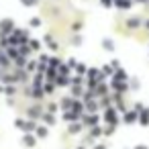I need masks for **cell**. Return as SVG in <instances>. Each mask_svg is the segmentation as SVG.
<instances>
[{
  "label": "cell",
  "mask_w": 149,
  "mask_h": 149,
  "mask_svg": "<svg viewBox=\"0 0 149 149\" xmlns=\"http://www.w3.org/2000/svg\"><path fill=\"white\" fill-rule=\"evenodd\" d=\"M4 53H6V57L13 61L15 57H19V47H17V45H8V47L4 49Z\"/></svg>",
  "instance_id": "obj_17"
},
{
  "label": "cell",
  "mask_w": 149,
  "mask_h": 149,
  "mask_svg": "<svg viewBox=\"0 0 149 149\" xmlns=\"http://www.w3.org/2000/svg\"><path fill=\"white\" fill-rule=\"evenodd\" d=\"M19 47V55H23V57H29L31 55V47L27 45V43H21V45H17Z\"/></svg>",
  "instance_id": "obj_27"
},
{
  "label": "cell",
  "mask_w": 149,
  "mask_h": 149,
  "mask_svg": "<svg viewBox=\"0 0 149 149\" xmlns=\"http://www.w3.org/2000/svg\"><path fill=\"white\" fill-rule=\"evenodd\" d=\"M8 47V35H0V49Z\"/></svg>",
  "instance_id": "obj_43"
},
{
  "label": "cell",
  "mask_w": 149,
  "mask_h": 149,
  "mask_svg": "<svg viewBox=\"0 0 149 149\" xmlns=\"http://www.w3.org/2000/svg\"><path fill=\"white\" fill-rule=\"evenodd\" d=\"M43 74H45V80H51V82H53L55 76H57V68H49V65H47V70H45Z\"/></svg>",
  "instance_id": "obj_28"
},
{
  "label": "cell",
  "mask_w": 149,
  "mask_h": 149,
  "mask_svg": "<svg viewBox=\"0 0 149 149\" xmlns=\"http://www.w3.org/2000/svg\"><path fill=\"white\" fill-rule=\"evenodd\" d=\"M72 72H76L78 76H86V65H84V63H76Z\"/></svg>",
  "instance_id": "obj_39"
},
{
  "label": "cell",
  "mask_w": 149,
  "mask_h": 149,
  "mask_svg": "<svg viewBox=\"0 0 149 149\" xmlns=\"http://www.w3.org/2000/svg\"><path fill=\"white\" fill-rule=\"evenodd\" d=\"M112 4L116 6V8H120V10H127V8H131V0H112Z\"/></svg>",
  "instance_id": "obj_22"
},
{
  "label": "cell",
  "mask_w": 149,
  "mask_h": 149,
  "mask_svg": "<svg viewBox=\"0 0 149 149\" xmlns=\"http://www.w3.org/2000/svg\"><path fill=\"white\" fill-rule=\"evenodd\" d=\"M143 25H145V29H147V31H149V19H147V21H145V23H143Z\"/></svg>",
  "instance_id": "obj_57"
},
{
  "label": "cell",
  "mask_w": 149,
  "mask_h": 149,
  "mask_svg": "<svg viewBox=\"0 0 149 149\" xmlns=\"http://www.w3.org/2000/svg\"><path fill=\"white\" fill-rule=\"evenodd\" d=\"M70 110H74L78 116H82V114H84V100H82V98H74V100H72V108H70Z\"/></svg>",
  "instance_id": "obj_9"
},
{
  "label": "cell",
  "mask_w": 149,
  "mask_h": 149,
  "mask_svg": "<svg viewBox=\"0 0 149 149\" xmlns=\"http://www.w3.org/2000/svg\"><path fill=\"white\" fill-rule=\"evenodd\" d=\"M21 2H23L25 6H35V4H37V0H21Z\"/></svg>",
  "instance_id": "obj_50"
},
{
  "label": "cell",
  "mask_w": 149,
  "mask_h": 149,
  "mask_svg": "<svg viewBox=\"0 0 149 149\" xmlns=\"http://www.w3.org/2000/svg\"><path fill=\"white\" fill-rule=\"evenodd\" d=\"M17 92H19L17 84H4V88H2V94H4V96H8V98H13Z\"/></svg>",
  "instance_id": "obj_14"
},
{
  "label": "cell",
  "mask_w": 149,
  "mask_h": 149,
  "mask_svg": "<svg viewBox=\"0 0 149 149\" xmlns=\"http://www.w3.org/2000/svg\"><path fill=\"white\" fill-rule=\"evenodd\" d=\"M84 84H76V86H72V90H70V96L72 98H82V94H84Z\"/></svg>",
  "instance_id": "obj_15"
},
{
  "label": "cell",
  "mask_w": 149,
  "mask_h": 149,
  "mask_svg": "<svg viewBox=\"0 0 149 149\" xmlns=\"http://www.w3.org/2000/svg\"><path fill=\"white\" fill-rule=\"evenodd\" d=\"M21 143H23L25 147H35V145H37V137H35L33 133H25V135L21 137Z\"/></svg>",
  "instance_id": "obj_12"
},
{
  "label": "cell",
  "mask_w": 149,
  "mask_h": 149,
  "mask_svg": "<svg viewBox=\"0 0 149 149\" xmlns=\"http://www.w3.org/2000/svg\"><path fill=\"white\" fill-rule=\"evenodd\" d=\"M80 118H82V125L90 129V127L98 125V120H100V114H98V112H84Z\"/></svg>",
  "instance_id": "obj_2"
},
{
  "label": "cell",
  "mask_w": 149,
  "mask_h": 149,
  "mask_svg": "<svg viewBox=\"0 0 149 149\" xmlns=\"http://www.w3.org/2000/svg\"><path fill=\"white\" fill-rule=\"evenodd\" d=\"M43 82H45V74L43 72H37L35 76H33V88H39V86H43Z\"/></svg>",
  "instance_id": "obj_18"
},
{
  "label": "cell",
  "mask_w": 149,
  "mask_h": 149,
  "mask_svg": "<svg viewBox=\"0 0 149 149\" xmlns=\"http://www.w3.org/2000/svg\"><path fill=\"white\" fill-rule=\"evenodd\" d=\"M102 120H104L106 125H114V127H118V123H120V118H118V112H116V108H114L112 104L104 108V114H102Z\"/></svg>",
  "instance_id": "obj_1"
},
{
  "label": "cell",
  "mask_w": 149,
  "mask_h": 149,
  "mask_svg": "<svg viewBox=\"0 0 149 149\" xmlns=\"http://www.w3.org/2000/svg\"><path fill=\"white\" fill-rule=\"evenodd\" d=\"M23 70H25L27 74H31V72H35V70H37V61H27Z\"/></svg>",
  "instance_id": "obj_40"
},
{
  "label": "cell",
  "mask_w": 149,
  "mask_h": 149,
  "mask_svg": "<svg viewBox=\"0 0 149 149\" xmlns=\"http://www.w3.org/2000/svg\"><path fill=\"white\" fill-rule=\"evenodd\" d=\"M100 2H102V6H106V8L112 6V0H100Z\"/></svg>",
  "instance_id": "obj_53"
},
{
  "label": "cell",
  "mask_w": 149,
  "mask_h": 149,
  "mask_svg": "<svg viewBox=\"0 0 149 149\" xmlns=\"http://www.w3.org/2000/svg\"><path fill=\"white\" fill-rule=\"evenodd\" d=\"M108 88H112V92H116V94H125L127 90H129V82H120V80H110V86Z\"/></svg>",
  "instance_id": "obj_3"
},
{
  "label": "cell",
  "mask_w": 149,
  "mask_h": 149,
  "mask_svg": "<svg viewBox=\"0 0 149 149\" xmlns=\"http://www.w3.org/2000/svg\"><path fill=\"white\" fill-rule=\"evenodd\" d=\"M27 45L31 47V51H39V49H41V41H37V39H29Z\"/></svg>",
  "instance_id": "obj_35"
},
{
  "label": "cell",
  "mask_w": 149,
  "mask_h": 149,
  "mask_svg": "<svg viewBox=\"0 0 149 149\" xmlns=\"http://www.w3.org/2000/svg\"><path fill=\"white\" fill-rule=\"evenodd\" d=\"M114 131H116V127H114V125H106V127L102 129V135H106V137H110V135H112Z\"/></svg>",
  "instance_id": "obj_42"
},
{
  "label": "cell",
  "mask_w": 149,
  "mask_h": 149,
  "mask_svg": "<svg viewBox=\"0 0 149 149\" xmlns=\"http://www.w3.org/2000/svg\"><path fill=\"white\" fill-rule=\"evenodd\" d=\"M41 88H43V92H45V94H53L57 86H55V82H51V80H45Z\"/></svg>",
  "instance_id": "obj_20"
},
{
  "label": "cell",
  "mask_w": 149,
  "mask_h": 149,
  "mask_svg": "<svg viewBox=\"0 0 149 149\" xmlns=\"http://www.w3.org/2000/svg\"><path fill=\"white\" fill-rule=\"evenodd\" d=\"M57 108H59V106H57L55 102H49V104H47V112H53V114H55V112H57Z\"/></svg>",
  "instance_id": "obj_45"
},
{
  "label": "cell",
  "mask_w": 149,
  "mask_h": 149,
  "mask_svg": "<svg viewBox=\"0 0 149 149\" xmlns=\"http://www.w3.org/2000/svg\"><path fill=\"white\" fill-rule=\"evenodd\" d=\"M72 31H74V33H78V31H82V23H80V21H76V23L72 25Z\"/></svg>",
  "instance_id": "obj_48"
},
{
  "label": "cell",
  "mask_w": 149,
  "mask_h": 149,
  "mask_svg": "<svg viewBox=\"0 0 149 149\" xmlns=\"http://www.w3.org/2000/svg\"><path fill=\"white\" fill-rule=\"evenodd\" d=\"M137 123L141 127H149V108L147 106H143V110L137 112Z\"/></svg>",
  "instance_id": "obj_6"
},
{
  "label": "cell",
  "mask_w": 149,
  "mask_h": 149,
  "mask_svg": "<svg viewBox=\"0 0 149 149\" xmlns=\"http://www.w3.org/2000/svg\"><path fill=\"white\" fill-rule=\"evenodd\" d=\"M135 2H147V0H135Z\"/></svg>",
  "instance_id": "obj_60"
},
{
  "label": "cell",
  "mask_w": 149,
  "mask_h": 149,
  "mask_svg": "<svg viewBox=\"0 0 149 149\" xmlns=\"http://www.w3.org/2000/svg\"><path fill=\"white\" fill-rule=\"evenodd\" d=\"M8 65H10V59L6 57V53H4V49H0V68H4V70H6Z\"/></svg>",
  "instance_id": "obj_30"
},
{
  "label": "cell",
  "mask_w": 149,
  "mask_h": 149,
  "mask_svg": "<svg viewBox=\"0 0 149 149\" xmlns=\"http://www.w3.org/2000/svg\"><path fill=\"white\" fill-rule=\"evenodd\" d=\"M120 123H125V125H135L137 123V110H125L123 112V120Z\"/></svg>",
  "instance_id": "obj_8"
},
{
  "label": "cell",
  "mask_w": 149,
  "mask_h": 149,
  "mask_svg": "<svg viewBox=\"0 0 149 149\" xmlns=\"http://www.w3.org/2000/svg\"><path fill=\"white\" fill-rule=\"evenodd\" d=\"M29 96H33L35 100H41V98L45 96V92H43L41 86H39V88H33V86H31V94H29Z\"/></svg>",
  "instance_id": "obj_25"
},
{
  "label": "cell",
  "mask_w": 149,
  "mask_h": 149,
  "mask_svg": "<svg viewBox=\"0 0 149 149\" xmlns=\"http://www.w3.org/2000/svg\"><path fill=\"white\" fill-rule=\"evenodd\" d=\"M112 72H114V70H112V65H110V63H106V65H102V68H100V74H102L104 78H110V76H112Z\"/></svg>",
  "instance_id": "obj_33"
},
{
  "label": "cell",
  "mask_w": 149,
  "mask_h": 149,
  "mask_svg": "<svg viewBox=\"0 0 149 149\" xmlns=\"http://www.w3.org/2000/svg\"><path fill=\"white\" fill-rule=\"evenodd\" d=\"M135 149H149L147 145H135Z\"/></svg>",
  "instance_id": "obj_56"
},
{
  "label": "cell",
  "mask_w": 149,
  "mask_h": 149,
  "mask_svg": "<svg viewBox=\"0 0 149 149\" xmlns=\"http://www.w3.org/2000/svg\"><path fill=\"white\" fill-rule=\"evenodd\" d=\"M80 116L74 112V110H63V120L65 123H74V120H78Z\"/></svg>",
  "instance_id": "obj_26"
},
{
  "label": "cell",
  "mask_w": 149,
  "mask_h": 149,
  "mask_svg": "<svg viewBox=\"0 0 149 149\" xmlns=\"http://www.w3.org/2000/svg\"><path fill=\"white\" fill-rule=\"evenodd\" d=\"M15 127L23 131V129H25V118H17V120H15Z\"/></svg>",
  "instance_id": "obj_46"
},
{
  "label": "cell",
  "mask_w": 149,
  "mask_h": 149,
  "mask_svg": "<svg viewBox=\"0 0 149 149\" xmlns=\"http://www.w3.org/2000/svg\"><path fill=\"white\" fill-rule=\"evenodd\" d=\"M43 43H45L51 51H57V41H55L51 35H45V37H43Z\"/></svg>",
  "instance_id": "obj_19"
},
{
  "label": "cell",
  "mask_w": 149,
  "mask_h": 149,
  "mask_svg": "<svg viewBox=\"0 0 149 149\" xmlns=\"http://www.w3.org/2000/svg\"><path fill=\"white\" fill-rule=\"evenodd\" d=\"M84 82H86V80H84V76H78V74H76V76H72V74H70V86H76V84H84Z\"/></svg>",
  "instance_id": "obj_34"
},
{
  "label": "cell",
  "mask_w": 149,
  "mask_h": 149,
  "mask_svg": "<svg viewBox=\"0 0 149 149\" xmlns=\"http://www.w3.org/2000/svg\"><path fill=\"white\" fill-rule=\"evenodd\" d=\"M13 61H15V65H17V68H25V63H27V57L19 55V57H15Z\"/></svg>",
  "instance_id": "obj_41"
},
{
  "label": "cell",
  "mask_w": 149,
  "mask_h": 149,
  "mask_svg": "<svg viewBox=\"0 0 149 149\" xmlns=\"http://www.w3.org/2000/svg\"><path fill=\"white\" fill-rule=\"evenodd\" d=\"M72 100H74L72 96H63V98L59 100V104H57V106H59L61 110H70V108H72Z\"/></svg>",
  "instance_id": "obj_21"
},
{
  "label": "cell",
  "mask_w": 149,
  "mask_h": 149,
  "mask_svg": "<svg viewBox=\"0 0 149 149\" xmlns=\"http://www.w3.org/2000/svg\"><path fill=\"white\" fill-rule=\"evenodd\" d=\"M90 143H94V139H92V137H90V135H88V137H86V139H84V145H90Z\"/></svg>",
  "instance_id": "obj_54"
},
{
  "label": "cell",
  "mask_w": 149,
  "mask_h": 149,
  "mask_svg": "<svg viewBox=\"0 0 149 149\" xmlns=\"http://www.w3.org/2000/svg\"><path fill=\"white\" fill-rule=\"evenodd\" d=\"M29 25H31L33 29H35V27H41V19H37V17H35V19H31V23H29Z\"/></svg>",
  "instance_id": "obj_47"
},
{
  "label": "cell",
  "mask_w": 149,
  "mask_h": 149,
  "mask_svg": "<svg viewBox=\"0 0 149 149\" xmlns=\"http://www.w3.org/2000/svg\"><path fill=\"white\" fill-rule=\"evenodd\" d=\"M139 27H141V19L139 17H131L127 21V29H139Z\"/></svg>",
  "instance_id": "obj_24"
},
{
  "label": "cell",
  "mask_w": 149,
  "mask_h": 149,
  "mask_svg": "<svg viewBox=\"0 0 149 149\" xmlns=\"http://www.w3.org/2000/svg\"><path fill=\"white\" fill-rule=\"evenodd\" d=\"M139 86H141V82L135 78V80H131L129 82V90H139Z\"/></svg>",
  "instance_id": "obj_44"
},
{
  "label": "cell",
  "mask_w": 149,
  "mask_h": 149,
  "mask_svg": "<svg viewBox=\"0 0 149 149\" xmlns=\"http://www.w3.org/2000/svg\"><path fill=\"white\" fill-rule=\"evenodd\" d=\"M15 29V21L13 19H2L0 21V35H10Z\"/></svg>",
  "instance_id": "obj_5"
},
{
  "label": "cell",
  "mask_w": 149,
  "mask_h": 149,
  "mask_svg": "<svg viewBox=\"0 0 149 149\" xmlns=\"http://www.w3.org/2000/svg\"><path fill=\"white\" fill-rule=\"evenodd\" d=\"M39 120H43L45 127H55V123H57V118H55L53 112H41V118Z\"/></svg>",
  "instance_id": "obj_11"
},
{
  "label": "cell",
  "mask_w": 149,
  "mask_h": 149,
  "mask_svg": "<svg viewBox=\"0 0 149 149\" xmlns=\"http://www.w3.org/2000/svg\"><path fill=\"white\" fill-rule=\"evenodd\" d=\"M90 137H92V139H98V137H102V127H98V125L90 127Z\"/></svg>",
  "instance_id": "obj_31"
},
{
  "label": "cell",
  "mask_w": 149,
  "mask_h": 149,
  "mask_svg": "<svg viewBox=\"0 0 149 149\" xmlns=\"http://www.w3.org/2000/svg\"><path fill=\"white\" fill-rule=\"evenodd\" d=\"M133 110H137V112H139V110H143V102H135V106H133Z\"/></svg>",
  "instance_id": "obj_52"
},
{
  "label": "cell",
  "mask_w": 149,
  "mask_h": 149,
  "mask_svg": "<svg viewBox=\"0 0 149 149\" xmlns=\"http://www.w3.org/2000/svg\"><path fill=\"white\" fill-rule=\"evenodd\" d=\"M59 63H61V59H59L57 55H49V57H47V65H49V68H57Z\"/></svg>",
  "instance_id": "obj_32"
},
{
  "label": "cell",
  "mask_w": 149,
  "mask_h": 149,
  "mask_svg": "<svg viewBox=\"0 0 149 149\" xmlns=\"http://www.w3.org/2000/svg\"><path fill=\"white\" fill-rule=\"evenodd\" d=\"M110 65H112V70H116V68H120V61H118V59H112Z\"/></svg>",
  "instance_id": "obj_51"
},
{
  "label": "cell",
  "mask_w": 149,
  "mask_h": 149,
  "mask_svg": "<svg viewBox=\"0 0 149 149\" xmlns=\"http://www.w3.org/2000/svg\"><path fill=\"white\" fill-rule=\"evenodd\" d=\"M94 149H106V145H104V143H96Z\"/></svg>",
  "instance_id": "obj_55"
},
{
  "label": "cell",
  "mask_w": 149,
  "mask_h": 149,
  "mask_svg": "<svg viewBox=\"0 0 149 149\" xmlns=\"http://www.w3.org/2000/svg\"><path fill=\"white\" fill-rule=\"evenodd\" d=\"M76 63H78V61H76V59H74V57H70V59H68V61H65V65H68V68H70V70H74V65H76Z\"/></svg>",
  "instance_id": "obj_49"
},
{
  "label": "cell",
  "mask_w": 149,
  "mask_h": 149,
  "mask_svg": "<svg viewBox=\"0 0 149 149\" xmlns=\"http://www.w3.org/2000/svg\"><path fill=\"white\" fill-rule=\"evenodd\" d=\"M33 133L37 135V139H45V137H47V127H45V125H37Z\"/></svg>",
  "instance_id": "obj_23"
},
{
  "label": "cell",
  "mask_w": 149,
  "mask_h": 149,
  "mask_svg": "<svg viewBox=\"0 0 149 149\" xmlns=\"http://www.w3.org/2000/svg\"><path fill=\"white\" fill-rule=\"evenodd\" d=\"M35 127H37V120L29 118V120H25V129H23V133H33V131H35Z\"/></svg>",
  "instance_id": "obj_29"
},
{
  "label": "cell",
  "mask_w": 149,
  "mask_h": 149,
  "mask_svg": "<svg viewBox=\"0 0 149 149\" xmlns=\"http://www.w3.org/2000/svg\"><path fill=\"white\" fill-rule=\"evenodd\" d=\"M2 88H4V84H0V94H2Z\"/></svg>",
  "instance_id": "obj_58"
},
{
  "label": "cell",
  "mask_w": 149,
  "mask_h": 149,
  "mask_svg": "<svg viewBox=\"0 0 149 149\" xmlns=\"http://www.w3.org/2000/svg\"><path fill=\"white\" fill-rule=\"evenodd\" d=\"M108 90H110V88H108L106 82H98V84L92 88V94H94V98H100V96H106Z\"/></svg>",
  "instance_id": "obj_4"
},
{
  "label": "cell",
  "mask_w": 149,
  "mask_h": 149,
  "mask_svg": "<svg viewBox=\"0 0 149 149\" xmlns=\"http://www.w3.org/2000/svg\"><path fill=\"white\" fill-rule=\"evenodd\" d=\"M98 98H88L84 100V112H98Z\"/></svg>",
  "instance_id": "obj_7"
},
{
  "label": "cell",
  "mask_w": 149,
  "mask_h": 149,
  "mask_svg": "<svg viewBox=\"0 0 149 149\" xmlns=\"http://www.w3.org/2000/svg\"><path fill=\"white\" fill-rule=\"evenodd\" d=\"M102 49L114 51V41H112V39H102Z\"/></svg>",
  "instance_id": "obj_36"
},
{
  "label": "cell",
  "mask_w": 149,
  "mask_h": 149,
  "mask_svg": "<svg viewBox=\"0 0 149 149\" xmlns=\"http://www.w3.org/2000/svg\"><path fill=\"white\" fill-rule=\"evenodd\" d=\"M53 82H55V86H59V88H65V86H70V76H61V74H57Z\"/></svg>",
  "instance_id": "obj_16"
},
{
  "label": "cell",
  "mask_w": 149,
  "mask_h": 149,
  "mask_svg": "<svg viewBox=\"0 0 149 149\" xmlns=\"http://www.w3.org/2000/svg\"><path fill=\"white\" fill-rule=\"evenodd\" d=\"M82 43H84V41H82V35H74V37L70 39V45H72V47H80Z\"/></svg>",
  "instance_id": "obj_38"
},
{
  "label": "cell",
  "mask_w": 149,
  "mask_h": 149,
  "mask_svg": "<svg viewBox=\"0 0 149 149\" xmlns=\"http://www.w3.org/2000/svg\"><path fill=\"white\" fill-rule=\"evenodd\" d=\"M78 149H86V145H80V147H78Z\"/></svg>",
  "instance_id": "obj_59"
},
{
  "label": "cell",
  "mask_w": 149,
  "mask_h": 149,
  "mask_svg": "<svg viewBox=\"0 0 149 149\" xmlns=\"http://www.w3.org/2000/svg\"><path fill=\"white\" fill-rule=\"evenodd\" d=\"M84 131V125H82V120L78 123V120H74V123H68V133L70 135H78V133H82Z\"/></svg>",
  "instance_id": "obj_13"
},
{
  "label": "cell",
  "mask_w": 149,
  "mask_h": 149,
  "mask_svg": "<svg viewBox=\"0 0 149 149\" xmlns=\"http://www.w3.org/2000/svg\"><path fill=\"white\" fill-rule=\"evenodd\" d=\"M147 4H149V0H147Z\"/></svg>",
  "instance_id": "obj_61"
},
{
  "label": "cell",
  "mask_w": 149,
  "mask_h": 149,
  "mask_svg": "<svg viewBox=\"0 0 149 149\" xmlns=\"http://www.w3.org/2000/svg\"><path fill=\"white\" fill-rule=\"evenodd\" d=\"M41 112H43V110H41L39 104H33V106L27 108V114H29V118H33V120H39V118H41Z\"/></svg>",
  "instance_id": "obj_10"
},
{
  "label": "cell",
  "mask_w": 149,
  "mask_h": 149,
  "mask_svg": "<svg viewBox=\"0 0 149 149\" xmlns=\"http://www.w3.org/2000/svg\"><path fill=\"white\" fill-rule=\"evenodd\" d=\"M57 74H61V76H70V74H72V70H70V68L61 61V63L57 65Z\"/></svg>",
  "instance_id": "obj_37"
}]
</instances>
